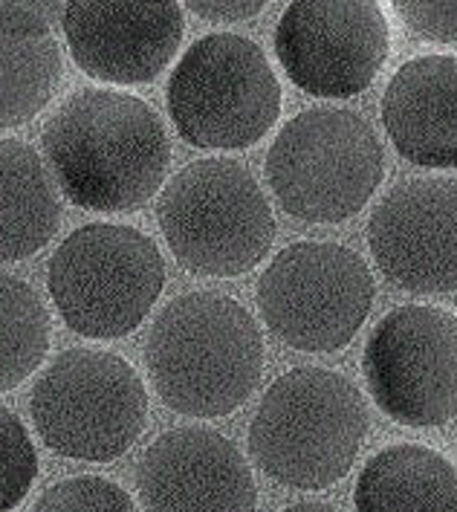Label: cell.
Returning <instances> with one entry per match:
<instances>
[{
  "instance_id": "cell-12",
  "label": "cell",
  "mask_w": 457,
  "mask_h": 512,
  "mask_svg": "<svg viewBox=\"0 0 457 512\" xmlns=\"http://www.w3.org/2000/svg\"><path fill=\"white\" fill-rule=\"evenodd\" d=\"M368 246L382 275L405 293L457 290V180L394 186L368 220Z\"/></svg>"
},
{
  "instance_id": "cell-11",
  "label": "cell",
  "mask_w": 457,
  "mask_h": 512,
  "mask_svg": "<svg viewBox=\"0 0 457 512\" xmlns=\"http://www.w3.org/2000/svg\"><path fill=\"white\" fill-rule=\"evenodd\" d=\"M391 53V27L379 3L301 0L275 27V55L287 79L319 99L368 90Z\"/></svg>"
},
{
  "instance_id": "cell-1",
  "label": "cell",
  "mask_w": 457,
  "mask_h": 512,
  "mask_svg": "<svg viewBox=\"0 0 457 512\" xmlns=\"http://www.w3.org/2000/svg\"><path fill=\"white\" fill-rule=\"evenodd\" d=\"M44 154L64 197L87 212L125 215L168 174L171 145L157 110L134 93L87 87L55 110Z\"/></svg>"
},
{
  "instance_id": "cell-5",
  "label": "cell",
  "mask_w": 457,
  "mask_h": 512,
  "mask_svg": "<svg viewBox=\"0 0 457 512\" xmlns=\"http://www.w3.org/2000/svg\"><path fill=\"white\" fill-rule=\"evenodd\" d=\"M264 171L287 215L304 223H342L377 194L385 154L371 122L359 113L313 108L281 128Z\"/></svg>"
},
{
  "instance_id": "cell-17",
  "label": "cell",
  "mask_w": 457,
  "mask_h": 512,
  "mask_svg": "<svg viewBox=\"0 0 457 512\" xmlns=\"http://www.w3.org/2000/svg\"><path fill=\"white\" fill-rule=\"evenodd\" d=\"M356 512H457V469L429 446L377 452L353 489Z\"/></svg>"
},
{
  "instance_id": "cell-9",
  "label": "cell",
  "mask_w": 457,
  "mask_h": 512,
  "mask_svg": "<svg viewBox=\"0 0 457 512\" xmlns=\"http://www.w3.org/2000/svg\"><path fill=\"white\" fill-rule=\"evenodd\" d=\"M374 296L368 264L342 243H293L258 281V307L272 336L301 353H336L350 345Z\"/></svg>"
},
{
  "instance_id": "cell-6",
  "label": "cell",
  "mask_w": 457,
  "mask_h": 512,
  "mask_svg": "<svg viewBox=\"0 0 457 512\" xmlns=\"http://www.w3.org/2000/svg\"><path fill=\"white\" fill-rule=\"evenodd\" d=\"M47 287L70 330L87 339H122L157 304L165 264L157 243L134 226L90 223L55 249Z\"/></svg>"
},
{
  "instance_id": "cell-23",
  "label": "cell",
  "mask_w": 457,
  "mask_h": 512,
  "mask_svg": "<svg viewBox=\"0 0 457 512\" xmlns=\"http://www.w3.org/2000/svg\"><path fill=\"white\" fill-rule=\"evenodd\" d=\"M186 6L197 18H206L212 24H235V21H249L261 15L267 3L261 0H191Z\"/></svg>"
},
{
  "instance_id": "cell-7",
  "label": "cell",
  "mask_w": 457,
  "mask_h": 512,
  "mask_svg": "<svg viewBox=\"0 0 457 512\" xmlns=\"http://www.w3.org/2000/svg\"><path fill=\"white\" fill-rule=\"evenodd\" d=\"M38 437L64 458H122L148 426V391L119 353L73 348L55 356L29 394Z\"/></svg>"
},
{
  "instance_id": "cell-10",
  "label": "cell",
  "mask_w": 457,
  "mask_h": 512,
  "mask_svg": "<svg viewBox=\"0 0 457 512\" xmlns=\"http://www.w3.org/2000/svg\"><path fill=\"white\" fill-rule=\"evenodd\" d=\"M362 371L377 408L400 426L431 429L457 417V313L405 304L374 327Z\"/></svg>"
},
{
  "instance_id": "cell-16",
  "label": "cell",
  "mask_w": 457,
  "mask_h": 512,
  "mask_svg": "<svg viewBox=\"0 0 457 512\" xmlns=\"http://www.w3.org/2000/svg\"><path fill=\"white\" fill-rule=\"evenodd\" d=\"M61 50L35 6L0 3V128H18L50 105Z\"/></svg>"
},
{
  "instance_id": "cell-14",
  "label": "cell",
  "mask_w": 457,
  "mask_h": 512,
  "mask_svg": "<svg viewBox=\"0 0 457 512\" xmlns=\"http://www.w3.org/2000/svg\"><path fill=\"white\" fill-rule=\"evenodd\" d=\"M61 29L73 61L96 81L145 84L177 55L186 18L180 3H70Z\"/></svg>"
},
{
  "instance_id": "cell-19",
  "label": "cell",
  "mask_w": 457,
  "mask_h": 512,
  "mask_svg": "<svg viewBox=\"0 0 457 512\" xmlns=\"http://www.w3.org/2000/svg\"><path fill=\"white\" fill-rule=\"evenodd\" d=\"M50 313L27 281L0 272V391L18 388L50 351Z\"/></svg>"
},
{
  "instance_id": "cell-22",
  "label": "cell",
  "mask_w": 457,
  "mask_h": 512,
  "mask_svg": "<svg viewBox=\"0 0 457 512\" xmlns=\"http://www.w3.org/2000/svg\"><path fill=\"white\" fill-rule=\"evenodd\" d=\"M397 18L405 29L423 41H457V3H437V0H400L394 3Z\"/></svg>"
},
{
  "instance_id": "cell-15",
  "label": "cell",
  "mask_w": 457,
  "mask_h": 512,
  "mask_svg": "<svg viewBox=\"0 0 457 512\" xmlns=\"http://www.w3.org/2000/svg\"><path fill=\"white\" fill-rule=\"evenodd\" d=\"M379 113L394 148L411 165L457 168V55L405 61L388 81Z\"/></svg>"
},
{
  "instance_id": "cell-3",
  "label": "cell",
  "mask_w": 457,
  "mask_h": 512,
  "mask_svg": "<svg viewBox=\"0 0 457 512\" xmlns=\"http://www.w3.org/2000/svg\"><path fill=\"white\" fill-rule=\"evenodd\" d=\"M368 434V405L345 374L296 368L267 388L249 426V452L278 484L327 489L342 481Z\"/></svg>"
},
{
  "instance_id": "cell-8",
  "label": "cell",
  "mask_w": 457,
  "mask_h": 512,
  "mask_svg": "<svg viewBox=\"0 0 457 512\" xmlns=\"http://www.w3.org/2000/svg\"><path fill=\"white\" fill-rule=\"evenodd\" d=\"M168 113L194 148L241 151L281 113V84L267 53L232 32L194 41L168 79Z\"/></svg>"
},
{
  "instance_id": "cell-18",
  "label": "cell",
  "mask_w": 457,
  "mask_h": 512,
  "mask_svg": "<svg viewBox=\"0 0 457 512\" xmlns=\"http://www.w3.org/2000/svg\"><path fill=\"white\" fill-rule=\"evenodd\" d=\"M61 226L53 174L35 148L0 139V264L32 258Z\"/></svg>"
},
{
  "instance_id": "cell-21",
  "label": "cell",
  "mask_w": 457,
  "mask_h": 512,
  "mask_svg": "<svg viewBox=\"0 0 457 512\" xmlns=\"http://www.w3.org/2000/svg\"><path fill=\"white\" fill-rule=\"evenodd\" d=\"M32 512H139L134 498L102 475H76L50 486Z\"/></svg>"
},
{
  "instance_id": "cell-24",
  "label": "cell",
  "mask_w": 457,
  "mask_h": 512,
  "mask_svg": "<svg viewBox=\"0 0 457 512\" xmlns=\"http://www.w3.org/2000/svg\"><path fill=\"white\" fill-rule=\"evenodd\" d=\"M281 512H336L333 507H327V504H316V501H304V504H296V507H287V510Z\"/></svg>"
},
{
  "instance_id": "cell-2",
  "label": "cell",
  "mask_w": 457,
  "mask_h": 512,
  "mask_svg": "<svg viewBox=\"0 0 457 512\" xmlns=\"http://www.w3.org/2000/svg\"><path fill=\"white\" fill-rule=\"evenodd\" d=\"M154 391L183 417L238 411L264 374V336L241 301L194 290L162 307L145 342Z\"/></svg>"
},
{
  "instance_id": "cell-4",
  "label": "cell",
  "mask_w": 457,
  "mask_h": 512,
  "mask_svg": "<svg viewBox=\"0 0 457 512\" xmlns=\"http://www.w3.org/2000/svg\"><path fill=\"white\" fill-rule=\"evenodd\" d=\"M162 235L180 267L232 278L255 270L275 241V215L252 171L235 160L186 165L160 197Z\"/></svg>"
},
{
  "instance_id": "cell-13",
  "label": "cell",
  "mask_w": 457,
  "mask_h": 512,
  "mask_svg": "<svg viewBox=\"0 0 457 512\" xmlns=\"http://www.w3.org/2000/svg\"><path fill=\"white\" fill-rule=\"evenodd\" d=\"M145 512H255L258 486L241 449L215 429L180 426L160 434L139 460Z\"/></svg>"
},
{
  "instance_id": "cell-20",
  "label": "cell",
  "mask_w": 457,
  "mask_h": 512,
  "mask_svg": "<svg viewBox=\"0 0 457 512\" xmlns=\"http://www.w3.org/2000/svg\"><path fill=\"white\" fill-rule=\"evenodd\" d=\"M38 455L18 414L0 405V512L15 510L35 484Z\"/></svg>"
}]
</instances>
